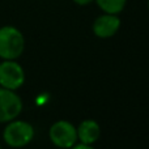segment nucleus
<instances>
[{
    "mask_svg": "<svg viewBox=\"0 0 149 149\" xmlns=\"http://www.w3.org/2000/svg\"><path fill=\"white\" fill-rule=\"evenodd\" d=\"M71 149H94L92 147V145H88V144H82V143H80V144H74Z\"/></svg>",
    "mask_w": 149,
    "mask_h": 149,
    "instance_id": "nucleus-10",
    "label": "nucleus"
},
{
    "mask_svg": "<svg viewBox=\"0 0 149 149\" xmlns=\"http://www.w3.org/2000/svg\"><path fill=\"white\" fill-rule=\"evenodd\" d=\"M25 49V38L16 26L5 25L0 28V58L3 60H16Z\"/></svg>",
    "mask_w": 149,
    "mask_h": 149,
    "instance_id": "nucleus-1",
    "label": "nucleus"
},
{
    "mask_svg": "<svg viewBox=\"0 0 149 149\" xmlns=\"http://www.w3.org/2000/svg\"><path fill=\"white\" fill-rule=\"evenodd\" d=\"M103 13H111V15H119L126 8L127 0H94Z\"/></svg>",
    "mask_w": 149,
    "mask_h": 149,
    "instance_id": "nucleus-8",
    "label": "nucleus"
},
{
    "mask_svg": "<svg viewBox=\"0 0 149 149\" xmlns=\"http://www.w3.org/2000/svg\"><path fill=\"white\" fill-rule=\"evenodd\" d=\"M50 140L58 148H72L77 141V130L72 123L67 120H59L54 123L49 132Z\"/></svg>",
    "mask_w": 149,
    "mask_h": 149,
    "instance_id": "nucleus-5",
    "label": "nucleus"
},
{
    "mask_svg": "<svg viewBox=\"0 0 149 149\" xmlns=\"http://www.w3.org/2000/svg\"><path fill=\"white\" fill-rule=\"evenodd\" d=\"M0 149H1V147H0Z\"/></svg>",
    "mask_w": 149,
    "mask_h": 149,
    "instance_id": "nucleus-12",
    "label": "nucleus"
},
{
    "mask_svg": "<svg viewBox=\"0 0 149 149\" xmlns=\"http://www.w3.org/2000/svg\"><path fill=\"white\" fill-rule=\"evenodd\" d=\"M5 144L12 148H22L34 139V128L30 123L24 120H10L3 132Z\"/></svg>",
    "mask_w": 149,
    "mask_h": 149,
    "instance_id": "nucleus-2",
    "label": "nucleus"
},
{
    "mask_svg": "<svg viewBox=\"0 0 149 149\" xmlns=\"http://www.w3.org/2000/svg\"><path fill=\"white\" fill-rule=\"evenodd\" d=\"M25 82L24 68L16 60H3L0 63V86L17 90Z\"/></svg>",
    "mask_w": 149,
    "mask_h": 149,
    "instance_id": "nucleus-4",
    "label": "nucleus"
},
{
    "mask_svg": "<svg viewBox=\"0 0 149 149\" xmlns=\"http://www.w3.org/2000/svg\"><path fill=\"white\" fill-rule=\"evenodd\" d=\"M120 18L118 17V15L102 13L93 22V33L98 38H110L118 33V30L120 29Z\"/></svg>",
    "mask_w": 149,
    "mask_h": 149,
    "instance_id": "nucleus-6",
    "label": "nucleus"
},
{
    "mask_svg": "<svg viewBox=\"0 0 149 149\" xmlns=\"http://www.w3.org/2000/svg\"><path fill=\"white\" fill-rule=\"evenodd\" d=\"M72 1L74 3V4L84 7V5H89V4H92V3L94 1V0H72Z\"/></svg>",
    "mask_w": 149,
    "mask_h": 149,
    "instance_id": "nucleus-9",
    "label": "nucleus"
},
{
    "mask_svg": "<svg viewBox=\"0 0 149 149\" xmlns=\"http://www.w3.org/2000/svg\"><path fill=\"white\" fill-rule=\"evenodd\" d=\"M148 9H149V0H148Z\"/></svg>",
    "mask_w": 149,
    "mask_h": 149,
    "instance_id": "nucleus-11",
    "label": "nucleus"
},
{
    "mask_svg": "<svg viewBox=\"0 0 149 149\" xmlns=\"http://www.w3.org/2000/svg\"><path fill=\"white\" fill-rule=\"evenodd\" d=\"M77 140L82 144L93 145L101 136V127L95 120L85 119L77 127Z\"/></svg>",
    "mask_w": 149,
    "mask_h": 149,
    "instance_id": "nucleus-7",
    "label": "nucleus"
},
{
    "mask_svg": "<svg viewBox=\"0 0 149 149\" xmlns=\"http://www.w3.org/2000/svg\"><path fill=\"white\" fill-rule=\"evenodd\" d=\"M22 111V101L16 90L0 86V123L16 119Z\"/></svg>",
    "mask_w": 149,
    "mask_h": 149,
    "instance_id": "nucleus-3",
    "label": "nucleus"
}]
</instances>
